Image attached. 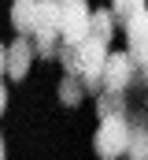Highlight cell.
I'll use <instances>...</instances> for the list:
<instances>
[{
  "instance_id": "cell-1",
  "label": "cell",
  "mask_w": 148,
  "mask_h": 160,
  "mask_svg": "<svg viewBox=\"0 0 148 160\" xmlns=\"http://www.w3.org/2000/svg\"><path fill=\"white\" fill-rule=\"evenodd\" d=\"M126 138H130V123H126L122 112H118V116H100L96 138H93V149H96V157L115 160V157L126 153Z\"/></svg>"
},
{
  "instance_id": "cell-2",
  "label": "cell",
  "mask_w": 148,
  "mask_h": 160,
  "mask_svg": "<svg viewBox=\"0 0 148 160\" xmlns=\"http://www.w3.org/2000/svg\"><path fill=\"white\" fill-rule=\"evenodd\" d=\"M59 8V41H81L89 34V4L85 0H56Z\"/></svg>"
},
{
  "instance_id": "cell-3",
  "label": "cell",
  "mask_w": 148,
  "mask_h": 160,
  "mask_svg": "<svg viewBox=\"0 0 148 160\" xmlns=\"http://www.w3.org/2000/svg\"><path fill=\"white\" fill-rule=\"evenodd\" d=\"M137 75V63L130 60V52H108L104 56V67H100V89L111 93H122Z\"/></svg>"
},
{
  "instance_id": "cell-4",
  "label": "cell",
  "mask_w": 148,
  "mask_h": 160,
  "mask_svg": "<svg viewBox=\"0 0 148 160\" xmlns=\"http://www.w3.org/2000/svg\"><path fill=\"white\" fill-rule=\"evenodd\" d=\"M126 52L137 67L148 60V11H137L126 19Z\"/></svg>"
},
{
  "instance_id": "cell-5",
  "label": "cell",
  "mask_w": 148,
  "mask_h": 160,
  "mask_svg": "<svg viewBox=\"0 0 148 160\" xmlns=\"http://www.w3.org/2000/svg\"><path fill=\"white\" fill-rule=\"evenodd\" d=\"M30 63H34V45H30V38L19 34V41H11L7 52H4V75L7 78H26Z\"/></svg>"
},
{
  "instance_id": "cell-6",
  "label": "cell",
  "mask_w": 148,
  "mask_h": 160,
  "mask_svg": "<svg viewBox=\"0 0 148 160\" xmlns=\"http://www.w3.org/2000/svg\"><path fill=\"white\" fill-rule=\"evenodd\" d=\"M89 38H96V41H104V45H111V38H115V15H111V8L89 11Z\"/></svg>"
},
{
  "instance_id": "cell-7",
  "label": "cell",
  "mask_w": 148,
  "mask_h": 160,
  "mask_svg": "<svg viewBox=\"0 0 148 160\" xmlns=\"http://www.w3.org/2000/svg\"><path fill=\"white\" fill-rule=\"evenodd\" d=\"M34 15H37V0H15V4H11V26H15L22 38H30Z\"/></svg>"
},
{
  "instance_id": "cell-8",
  "label": "cell",
  "mask_w": 148,
  "mask_h": 160,
  "mask_svg": "<svg viewBox=\"0 0 148 160\" xmlns=\"http://www.w3.org/2000/svg\"><path fill=\"white\" fill-rule=\"evenodd\" d=\"M59 101H63L67 108H78V104L85 101V86H81L78 75H67V78L59 82Z\"/></svg>"
},
{
  "instance_id": "cell-9",
  "label": "cell",
  "mask_w": 148,
  "mask_h": 160,
  "mask_svg": "<svg viewBox=\"0 0 148 160\" xmlns=\"http://www.w3.org/2000/svg\"><path fill=\"white\" fill-rule=\"evenodd\" d=\"M118 112H126V101H122V93L100 89V93H96V116H118Z\"/></svg>"
},
{
  "instance_id": "cell-10",
  "label": "cell",
  "mask_w": 148,
  "mask_h": 160,
  "mask_svg": "<svg viewBox=\"0 0 148 160\" xmlns=\"http://www.w3.org/2000/svg\"><path fill=\"white\" fill-rule=\"evenodd\" d=\"M122 157H133V160H145L148 157V130H130L126 153H122Z\"/></svg>"
},
{
  "instance_id": "cell-11",
  "label": "cell",
  "mask_w": 148,
  "mask_h": 160,
  "mask_svg": "<svg viewBox=\"0 0 148 160\" xmlns=\"http://www.w3.org/2000/svg\"><path fill=\"white\" fill-rule=\"evenodd\" d=\"M137 11H145V0H111V15L115 19H130V15H137Z\"/></svg>"
},
{
  "instance_id": "cell-12",
  "label": "cell",
  "mask_w": 148,
  "mask_h": 160,
  "mask_svg": "<svg viewBox=\"0 0 148 160\" xmlns=\"http://www.w3.org/2000/svg\"><path fill=\"white\" fill-rule=\"evenodd\" d=\"M4 108H7V89H4V82H0V116H4Z\"/></svg>"
},
{
  "instance_id": "cell-13",
  "label": "cell",
  "mask_w": 148,
  "mask_h": 160,
  "mask_svg": "<svg viewBox=\"0 0 148 160\" xmlns=\"http://www.w3.org/2000/svg\"><path fill=\"white\" fill-rule=\"evenodd\" d=\"M141 78H145V86H148V60L141 63Z\"/></svg>"
},
{
  "instance_id": "cell-14",
  "label": "cell",
  "mask_w": 148,
  "mask_h": 160,
  "mask_svg": "<svg viewBox=\"0 0 148 160\" xmlns=\"http://www.w3.org/2000/svg\"><path fill=\"white\" fill-rule=\"evenodd\" d=\"M4 52H7V48L0 45V78H4Z\"/></svg>"
},
{
  "instance_id": "cell-15",
  "label": "cell",
  "mask_w": 148,
  "mask_h": 160,
  "mask_svg": "<svg viewBox=\"0 0 148 160\" xmlns=\"http://www.w3.org/2000/svg\"><path fill=\"white\" fill-rule=\"evenodd\" d=\"M0 157H4V138H0Z\"/></svg>"
}]
</instances>
